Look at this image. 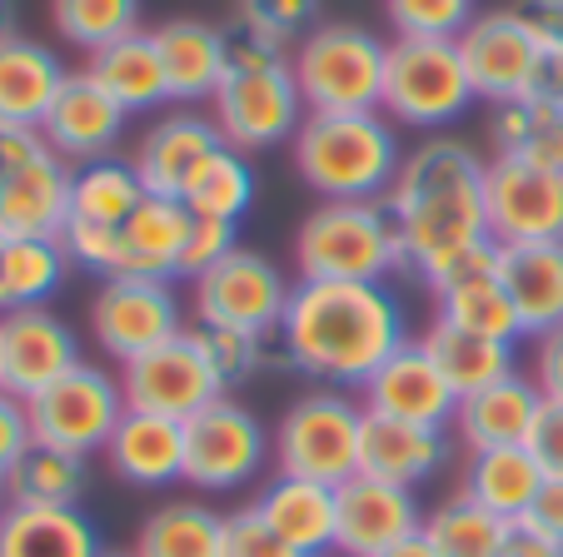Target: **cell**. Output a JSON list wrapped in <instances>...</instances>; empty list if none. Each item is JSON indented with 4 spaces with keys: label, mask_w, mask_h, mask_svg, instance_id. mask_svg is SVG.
<instances>
[{
    "label": "cell",
    "mask_w": 563,
    "mask_h": 557,
    "mask_svg": "<svg viewBox=\"0 0 563 557\" xmlns=\"http://www.w3.org/2000/svg\"><path fill=\"white\" fill-rule=\"evenodd\" d=\"M484 204H489V239L499 249H509V244H563V169L494 155Z\"/></svg>",
    "instance_id": "obj_16"
},
{
    "label": "cell",
    "mask_w": 563,
    "mask_h": 557,
    "mask_svg": "<svg viewBox=\"0 0 563 557\" xmlns=\"http://www.w3.org/2000/svg\"><path fill=\"white\" fill-rule=\"evenodd\" d=\"M360 403H364V413H374V419L449 428V423H454V409H459V393L449 389V379L439 374L429 348L419 344V338H409V344H399L369 374V383L360 389Z\"/></svg>",
    "instance_id": "obj_18"
},
{
    "label": "cell",
    "mask_w": 563,
    "mask_h": 557,
    "mask_svg": "<svg viewBox=\"0 0 563 557\" xmlns=\"http://www.w3.org/2000/svg\"><path fill=\"white\" fill-rule=\"evenodd\" d=\"M519 527L509 517L489 513L468 493H454L424 513V537L439 547V557H499Z\"/></svg>",
    "instance_id": "obj_36"
},
{
    "label": "cell",
    "mask_w": 563,
    "mask_h": 557,
    "mask_svg": "<svg viewBox=\"0 0 563 557\" xmlns=\"http://www.w3.org/2000/svg\"><path fill=\"white\" fill-rule=\"evenodd\" d=\"M489 269H499V244L478 239V244H468V249H454V254H444V259H434L429 269H419V279H424L429 294H444L449 285L474 279V274H489Z\"/></svg>",
    "instance_id": "obj_47"
},
{
    "label": "cell",
    "mask_w": 563,
    "mask_h": 557,
    "mask_svg": "<svg viewBox=\"0 0 563 557\" xmlns=\"http://www.w3.org/2000/svg\"><path fill=\"white\" fill-rule=\"evenodd\" d=\"M543 409V393L529 374H509V379L489 383V389L468 393L459 399L454 409V438L464 443L468 453H484V448H504V443H523Z\"/></svg>",
    "instance_id": "obj_25"
},
{
    "label": "cell",
    "mask_w": 563,
    "mask_h": 557,
    "mask_svg": "<svg viewBox=\"0 0 563 557\" xmlns=\"http://www.w3.org/2000/svg\"><path fill=\"white\" fill-rule=\"evenodd\" d=\"M305 115L309 110L289 55L260 41H234L224 80L210 100V120L224 135V145L240 155H265V149L289 145Z\"/></svg>",
    "instance_id": "obj_5"
},
{
    "label": "cell",
    "mask_w": 563,
    "mask_h": 557,
    "mask_svg": "<svg viewBox=\"0 0 563 557\" xmlns=\"http://www.w3.org/2000/svg\"><path fill=\"white\" fill-rule=\"evenodd\" d=\"M70 254H65L60 234H5V289H11V309H31L60 294L70 279Z\"/></svg>",
    "instance_id": "obj_38"
},
{
    "label": "cell",
    "mask_w": 563,
    "mask_h": 557,
    "mask_svg": "<svg viewBox=\"0 0 563 557\" xmlns=\"http://www.w3.org/2000/svg\"><path fill=\"white\" fill-rule=\"evenodd\" d=\"M295 294L279 264L260 249H230L214 269L190 279V304L200 328H240V334H275L285 304Z\"/></svg>",
    "instance_id": "obj_12"
},
{
    "label": "cell",
    "mask_w": 563,
    "mask_h": 557,
    "mask_svg": "<svg viewBox=\"0 0 563 557\" xmlns=\"http://www.w3.org/2000/svg\"><path fill=\"white\" fill-rule=\"evenodd\" d=\"M224 557H305V553H295L265 523V513L255 503H245V508H234V513H224Z\"/></svg>",
    "instance_id": "obj_45"
},
{
    "label": "cell",
    "mask_w": 563,
    "mask_h": 557,
    "mask_svg": "<svg viewBox=\"0 0 563 557\" xmlns=\"http://www.w3.org/2000/svg\"><path fill=\"white\" fill-rule=\"evenodd\" d=\"M255 508L265 513V523L275 527V533L285 537L295 553H305V557L334 553V517H340L334 488L309 483V478L275 474L265 488H260Z\"/></svg>",
    "instance_id": "obj_30"
},
{
    "label": "cell",
    "mask_w": 563,
    "mask_h": 557,
    "mask_svg": "<svg viewBox=\"0 0 563 557\" xmlns=\"http://www.w3.org/2000/svg\"><path fill=\"white\" fill-rule=\"evenodd\" d=\"M489 159L454 135H429L424 145L405 149L384 204L399 220L409 249V269H429L434 259L489 239Z\"/></svg>",
    "instance_id": "obj_2"
},
{
    "label": "cell",
    "mask_w": 563,
    "mask_h": 557,
    "mask_svg": "<svg viewBox=\"0 0 563 557\" xmlns=\"http://www.w3.org/2000/svg\"><path fill=\"white\" fill-rule=\"evenodd\" d=\"M384 60H389V41L354 21H319L289 55L305 110H319V115L379 110Z\"/></svg>",
    "instance_id": "obj_7"
},
{
    "label": "cell",
    "mask_w": 563,
    "mask_h": 557,
    "mask_svg": "<svg viewBox=\"0 0 563 557\" xmlns=\"http://www.w3.org/2000/svg\"><path fill=\"white\" fill-rule=\"evenodd\" d=\"M86 70L96 75V85L125 110V115H155V110L170 100L165 65H159L155 35L150 31H130V35H120V41L90 51Z\"/></svg>",
    "instance_id": "obj_28"
},
{
    "label": "cell",
    "mask_w": 563,
    "mask_h": 557,
    "mask_svg": "<svg viewBox=\"0 0 563 557\" xmlns=\"http://www.w3.org/2000/svg\"><path fill=\"white\" fill-rule=\"evenodd\" d=\"M145 185H140L135 165L130 159H96V165H80L75 169V185H70V220L65 224H100V230H115L125 224L130 214L140 210L145 200Z\"/></svg>",
    "instance_id": "obj_37"
},
{
    "label": "cell",
    "mask_w": 563,
    "mask_h": 557,
    "mask_svg": "<svg viewBox=\"0 0 563 557\" xmlns=\"http://www.w3.org/2000/svg\"><path fill=\"white\" fill-rule=\"evenodd\" d=\"M21 35V15H15V0H0V45Z\"/></svg>",
    "instance_id": "obj_55"
},
{
    "label": "cell",
    "mask_w": 563,
    "mask_h": 557,
    "mask_svg": "<svg viewBox=\"0 0 563 557\" xmlns=\"http://www.w3.org/2000/svg\"><path fill=\"white\" fill-rule=\"evenodd\" d=\"M100 557H140V553H135V547H130V553H115V547H106Z\"/></svg>",
    "instance_id": "obj_57"
},
{
    "label": "cell",
    "mask_w": 563,
    "mask_h": 557,
    "mask_svg": "<svg viewBox=\"0 0 563 557\" xmlns=\"http://www.w3.org/2000/svg\"><path fill=\"white\" fill-rule=\"evenodd\" d=\"M31 443H35V433H31L25 399H15V393L0 389V483H5V474L21 463V453L31 448Z\"/></svg>",
    "instance_id": "obj_49"
},
{
    "label": "cell",
    "mask_w": 563,
    "mask_h": 557,
    "mask_svg": "<svg viewBox=\"0 0 563 557\" xmlns=\"http://www.w3.org/2000/svg\"><path fill=\"white\" fill-rule=\"evenodd\" d=\"M379 557H439V547L429 543V537H424V527H419L415 537H405V543H394L389 553H379Z\"/></svg>",
    "instance_id": "obj_54"
},
{
    "label": "cell",
    "mask_w": 563,
    "mask_h": 557,
    "mask_svg": "<svg viewBox=\"0 0 563 557\" xmlns=\"http://www.w3.org/2000/svg\"><path fill=\"white\" fill-rule=\"evenodd\" d=\"M434 304H439V319L468 328V334L504 338V344H519L523 338L519 314H514V299H509V289H504L499 269L459 279V285H449L444 294H434Z\"/></svg>",
    "instance_id": "obj_39"
},
{
    "label": "cell",
    "mask_w": 563,
    "mask_h": 557,
    "mask_svg": "<svg viewBox=\"0 0 563 557\" xmlns=\"http://www.w3.org/2000/svg\"><path fill=\"white\" fill-rule=\"evenodd\" d=\"M499 557H563V547H553V543H543V537H533V533H514L509 537V547H504Z\"/></svg>",
    "instance_id": "obj_53"
},
{
    "label": "cell",
    "mask_w": 563,
    "mask_h": 557,
    "mask_svg": "<svg viewBox=\"0 0 563 557\" xmlns=\"http://www.w3.org/2000/svg\"><path fill=\"white\" fill-rule=\"evenodd\" d=\"M275 334L295 374L344 393L364 389L374 368L399 344H409L405 304L389 294V285H330V279H295Z\"/></svg>",
    "instance_id": "obj_1"
},
{
    "label": "cell",
    "mask_w": 563,
    "mask_h": 557,
    "mask_svg": "<svg viewBox=\"0 0 563 557\" xmlns=\"http://www.w3.org/2000/svg\"><path fill=\"white\" fill-rule=\"evenodd\" d=\"M529 379L539 383L543 399H559L563 403V324L533 338V368H529Z\"/></svg>",
    "instance_id": "obj_51"
},
{
    "label": "cell",
    "mask_w": 563,
    "mask_h": 557,
    "mask_svg": "<svg viewBox=\"0 0 563 557\" xmlns=\"http://www.w3.org/2000/svg\"><path fill=\"white\" fill-rule=\"evenodd\" d=\"M334 503H340V517H334V553L340 557H379L424 527L415 488H394L364 474L334 488Z\"/></svg>",
    "instance_id": "obj_20"
},
{
    "label": "cell",
    "mask_w": 563,
    "mask_h": 557,
    "mask_svg": "<svg viewBox=\"0 0 563 557\" xmlns=\"http://www.w3.org/2000/svg\"><path fill=\"white\" fill-rule=\"evenodd\" d=\"M11 309V289H5V234H0V314Z\"/></svg>",
    "instance_id": "obj_56"
},
{
    "label": "cell",
    "mask_w": 563,
    "mask_h": 557,
    "mask_svg": "<svg viewBox=\"0 0 563 557\" xmlns=\"http://www.w3.org/2000/svg\"><path fill=\"white\" fill-rule=\"evenodd\" d=\"M324 557H334V553H324Z\"/></svg>",
    "instance_id": "obj_59"
},
{
    "label": "cell",
    "mask_w": 563,
    "mask_h": 557,
    "mask_svg": "<svg viewBox=\"0 0 563 557\" xmlns=\"http://www.w3.org/2000/svg\"><path fill=\"white\" fill-rule=\"evenodd\" d=\"M364 403L344 389H309L275 423V468L285 478L340 488L360 474Z\"/></svg>",
    "instance_id": "obj_9"
},
{
    "label": "cell",
    "mask_w": 563,
    "mask_h": 557,
    "mask_svg": "<svg viewBox=\"0 0 563 557\" xmlns=\"http://www.w3.org/2000/svg\"><path fill=\"white\" fill-rule=\"evenodd\" d=\"M444 463H449V428H424V423L364 413V438H360L364 478H379V483L394 488H419L429 478H439Z\"/></svg>",
    "instance_id": "obj_23"
},
{
    "label": "cell",
    "mask_w": 563,
    "mask_h": 557,
    "mask_svg": "<svg viewBox=\"0 0 563 557\" xmlns=\"http://www.w3.org/2000/svg\"><path fill=\"white\" fill-rule=\"evenodd\" d=\"M120 393H125V409L190 423L200 409L224 399V383L214 379V368H210V358H205L195 328H185L170 344H159V348H150V354L120 364Z\"/></svg>",
    "instance_id": "obj_15"
},
{
    "label": "cell",
    "mask_w": 563,
    "mask_h": 557,
    "mask_svg": "<svg viewBox=\"0 0 563 557\" xmlns=\"http://www.w3.org/2000/svg\"><path fill=\"white\" fill-rule=\"evenodd\" d=\"M523 11L543 31V41L563 55V0H523Z\"/></svg>",
    "instance_id": "obj_52"
},
{
    "label": "cell",
    "mask_w": 563,
    "mask_h": 557,
    "mask_svg": "<svg viewBox=\"0 0 563 557\" xmlns=\"http://www.w3.org/2000/svg\"><path fill=\"white\" fill-rule=\"evenodd\" d=\"M399 269H409V249L384 200H319L295 230L299 279L389 285Z\"/></svg>",
    "instance_id": "obj_4"
},
{
    "label": "cell",
    "mask_w": 563,
    "mask_h": 557,
    "mask_svg": "<svg viewBox=\"0 0 563 557\" xmlns=\"http://www.w3.org/2000/svg\"><path fill=\"white\" fill-rule=\"evenodd\" d=\"M478 105L459 41H389L379 110L409 130H449Z\"/></svg>",
    "instance_id": "obj_8"
},
{
    "label": "cell",
    "mask_w": 563,
    "mask_h": 557,
    "mask_svg": "<svg viewBox=\"0 0 563 557\" xmlns=\"http://www.w3.org/2000/svg\"><path fill=\"white\" fill-rule=\"evenodd\" d=\"M255 204V169L240 149H214L205 159V169L190 179L185 190V210L200 214V220H224V224H240Z\"/></svg>",
    "instance_id": "obj_40"
},
{
    "label": "cell",
    "mask_w": 563,
    "mask_h": 557,
    "mask_svg": "<svg viewBox=\"0 0 563 557\" xmlns=\"http://www.w3.org/2000/svg\"><path fill=\"white\" fill-rule=\"evenodd\" d=\"M51 25L75 51H100L140 31V0H51Z\"/></svg>",
    "instance_id": "obj_41"
},
{
    "label": "cell",
    "mask_w": 563,
    "mask_h": 557,
    "mask_svg": "<svg viewBox=\"0 0 563 557\" xmlns=\"http://www.w3.org/2000/svg\"><path fill=\"white\" fill-rule=\"evenodd\" d=\"M230 249H240V224L200 220V214H195V230H190V239H185V259H180V279H200V274L214 269Z\"/></svg>",
    "instance_id": "obj_46"
},
{
    "label": "cell",
    "mask_w": 563,
    "mask_h": 557,
    "mask_svg": "<svg viewBox=\"0 0 563 557\" xmlns=\"http://www.w3.org/2000/svg\"><path fill=\"white\" fill-rule=\"evenodd\" d=\"M75 364H86L80 338L60 314H51L45 304L0 314V389L5 393L35 399L55 379H65Z\"/></svg>",
    "instance_id": "obj_17"
},
{
    "label": "cell",
    "mask_w": 563,
    "mask_h": 557,
    "mask_svg": "<svg viewBox=\"0 0 563 557\" xmlns=\"http://www.w3.org/2000/svg\"><path fill=\"white\" fill-rule=\"evenodd\" d=\"M180 334L185 314L170 279H106L90 299V338L106 358L130 364Z\"/></svg>",
    "instance_id": "obj_14"
},
{
    "label": "cell",
    "mask_w": 563,
    "mask_h": 557,
    "mask_svg": "<svg viewBox=\"0 0 563 557\" xmlns=\"http://www.w3.org/2000/svg\"><path fill=\"white\" fill-rule=\"evenodd\" d=\"M214 149H224V135L214 130V120L200 115V110H190V105H180V110H170V115H159L155 125L140 135L130 165H135L140 185H145L150 194L185 200L190 179L200 175L205 159H210Z\"/></svg>",
    "instance_id": "obj_21"
},
{
    "label": "cell",
    "mask_w": 563,
    "mask_h": 557,
    "mask_svg": "<svg viewBox=\"0 0 563 557\" xmlns=\"http://www.w3.org/2000/svg\"><path fill=\"white\" fill-rule=\"evenodd\" d=\"M195 338H200V348H205V358H210L214 379L224 383V393L245 389L260 368L269 364L265 334H240V328H195Z\"/></svg>",
    "instance_id": "obj_44"
},
{
    "label": "cell",
    "mask_w": 563,
    "mask_h": 557,
    "mask_svg": "<svg viewBox=\"0 0 563 557\" xmlns=\"http://www.w3.org/2000/svg\"><path fill=\"white\" fill-rule=\"evenodd\" d=\"M0 513H5V488H0Z\"/></svg>",
    "instance_id": "obj_58"
},
{
    "label": "cell",
    "mask_w": 563,
    "mask_h": 557,
    "mask_svg": "<svg viewBox=\"0 0 563 557\" xmlns=\"http://www.w3.org/2000/svg\"><path fill=\"white\" fill-rule=\"evenodd\" d=\"M65 60L51 45L31 41V35H11L0 45V125L15 130H41L45 110L55 105L65 85Z\"/></svg>",
    "instance_id": "obj_26"
},
{
    "label": "cell",
    "mask_w": 563,
    "mask_h": 557,
    "mask_svg": "<svg viewBox=\"0 0 563 557\" xmlns=\"http://www.w3.org/2000/svg\"><path fill=\"white\" fill-rule=\"evenodd\" d=\"M459 55L468 65L478 100L509 105V100L549 96L563 100V55L543 41L523 5L509 11H478L474 25L459 35Z\"/></svg>",
    "instance_id": "obj_6"
},
{
    "label": "cell",
    "mask_w": 563,
    "mask_h": 557,
    "mask_svg": "<svg viewBox=\"0 0 563 557\" xmlns=\"http://www.w3.org/2000/svg\"><path fill=\"white\" fill-rule=\"evenodd\" d=\"M75 169L41 130L0 125V234H60L70 220Z\"/></svg>",
    "instance_id": "obj_11"
},
{
    "label": "cell",
    "mask_w": 563,
    "mask_h": 557,
    "mask_svg": "<svg viewBox=\"0 0 563 557\" xmlns=\"http://www.w3.org/2000/svg\"><path fill=\"white\" fill-rule=\"evenodd\" d=\"M240 35L260 45L289 51L319 25V0H230Z\"/></svg>",
    "instance_id": "obj_42"
},
{
    "label": "cell",
    "mask_w": 563,
    "mask_h": 557,
    "mask_svg": "<svg viewBox=\"0 0 563 557\" xmlns=\"http://www.w3.org/2000/svg\"><path fill=\"white\" fill-rule=\"evenodd\" d=\"M489 140H494V155L563 169V100L529 96V100L494 105Z\"/></svg>",
    "instance_id": "obj_34"
},
{
    "label": "cell",
    "mask_w": 563,
    "mask_h": 557,
    "mask_svg": "<svg viewBox=\"0 0 563 557\" xmlns=\"http://www.w3.org/2000/svg\"><path fill=\"white\" fill-rule=\"evenodd\" d=\"M539 488H543V468L533 463V453L523 448V443H504V448L468 453L459 493H468L474 503H484L489 513L509 517V523L519 527V517L529 513Z\"/></svg>",
    "instance_id": "obj_32"
},
{
    "label": "cell",
    "mask_w": 563,
    "mask_h": 557,
    "mask_svg": "<svg viewBox=\"0 0 563 557\" xmlns=\"http://www.w3.org/2000/svg\"><path fill=\"white\" fill-rule=\"evenodd\" d=\"M0 488H5V503L80 508V498H86V488H90V474H86V458H80V453L51 448V443H31Z\"/></svg>",
    "instance_id": "obj_35"
},
{
    "label": "cell",
    "mask_w": 563,
    "mask_h": 557,
    "mask_svg": "<svg viewBox=\"0 0 563 557\" xmlns=\"http://www.w3.org/2000/svg\"><path fill=\"white\" fill-rule=\"evenodd\" d=\"M140 557H224V513L200 498H170L140 523Z\"/></svg>",
    "instance_id": "obj_33"
},
{
    "label": "cell",
    "mask_w": 563,
    "mask_h": 557,
    "mask_svg": "<svg viewBox=\"0 0 563 557\" xmlns=\"http://www.w3.org/2000/svg\"><path fill=\"white\" fill-rule=\"evenodd\" d=\"M150 35H155V51H159V65H165V85H170L175 105L214 100L234 51L230 35L210 21H195V15H175V21L155 25Z\"/></svg>",
    "instance_id": "obj_22"
},
{
    "label": "cell",
    "mask_w": 563,
    "mask_h": 557,
    "mask_svg": "<svg viewBox=\"0 0 563 557\" xmlns=\"http://www.w3.org/2000/svg\"><path fill=\"white\" fill-rule=\"evenodd\" d=\"M384 15L405 41H459L474 25L478 0H384Z\"/></svg>",
    "instance_id": "obj_43"
},
{
    "label": "cell",
    "mask_w": 563,
    "mask_h": 557,
    "mask_svg": "<svg viewBox=\"0 0 563 557\" xmlns=\"http://www.w3.org/2000/svg\"><path fill=\"white\" fill-rule=\"evenodd\" d=\"M25 413H31L35 443L90 458V453H106L115 423L125 419V393L115 374H106L100 364H75L65 379L25 399Z\"/></svg>",
    "instance_id": "obj_13"
},
{
    "label": "cell",
    "mask_w": 563,
    "mask_h": 557,
    "mask_svg": "<svg viewBox=\"0 0 563 557\" xmlns=\"http://www.w3.org/2000/svg\"><path fill=\"white\" fill-rule=\"evenodd\" d=\"M275 458V433L240 399H214L185 423V483L200 493H234Z\"/></svg>",
    "instance_id": "obj_10"
},
{
    "label": "cell",
    "mask_w": 563,
    "mask_h": 557,
    "mask_svg": "<svg viewBox=\"0 0 563 557\" xmlns=\"http://www.w3.org/2000/svg\"><path fill=\"white\" fill-rule=\"evenodd\" d=\"M523 448L533 453V463L543 468V478H563V403L559 399H543V409H539V419H533Z\"/></svg>",
    "instance_id": "obj_48"
},
{
    "label": "cell",
    "mask_w": 563,
    "mask_h": 557,
    "mask_svg": "<svg viewBox=\"0 0 563 557\" xmlns=\"http://www.w3.org/2000/svg\"><path fill=\"white\" fill-rule=\"evenodd\" d=\"M419 344L429 348V358L439 364V374L449 379V389H454L459 399H468V393H478V389H489V383L509 379V374H519V344L468 334V328L449 324V319H439V314H434V324L424 328Z\"/></svg>",
    "instance_id": "obj_31"
},
{
    "label": "cell",
    "mask_w": 563,
    "mask_h": 557,
    "mask_svg": "<svg viewBox=\"0 0 563 557\" xmlns=\"http://www.w3.org/2000/svg\"><path fill=\"white\" fill-rule=\"evenodd\" d=\"M289 155L305 190L319 200H384L405 165L399 130L384 110H309L289 140Z\"/></svg>",
    "instance_id": "obj_3"
},
{
    "label": "cell",
    "mask_w": 563,
    "mask_h": 557,
    "mask_svg": "<svg viewBox=\"0 0 563 557\" xmlns=\"http://www.w3.org/2000/svg\"><path fill=\"white\" fill-rule=\"evenodd\" d=\"M499 279L514 299L523 338L563 324V244H509L499 249Z\"/></svg>",
    "instance_id": "obj_27"
},
{
    "label": "cell",
    "mask_w": 563,
    "mask_h": 557,
    "mask_svg": "<svg viewBox=\"0 0 563 557\" xmlns=\"http://www.w3.org/2000/svg\"><path fill=\"white\" fill-rule=\"evenodd\" d=\"M110 474L130 488H170L185 483V423L159 419V413L125 409L106 443Z\"/></svg>",
    "instance_id": "obj_24"
},
{
    "label": "cell",
    "mask_w": 563,
    "mask_h": 557,
    "mask_svg": "<svg viewBox=\"0 0 563 557\" xmlns=\"http://www.w3.org/2000/svg\"><path fill=\"white\" fill-rule=\"evenodd\" d=\"M100 527L80 508L5 503L0 513V557H100Z\"/></svg>",
    "instance_id": "obj_29"
},
{
    "label": "cell",
    "mask_w": 563,
    "mask_h": 557,
    "mask_svg": "<svg viewBox=\"0 0 563 557\" xmlns=\"http://www.w3.org/2000/svg\"><path fill=\"white\" fill-rule=\"evenodd\" d=\"M519 527L533 537H543V543L563 547V478H543L539 498H533L529 513L519 517Z\"/></svg>",
    "instance_id": "obj_50"
},
{
    "label": "cell",
    "mask_w": 563,
    "mask_h": 557,
    "mask_svg": "<svg viewBox=\"0 0 563 557\" xmlns=\"http://www.w3.org/2000/svg\"><path fill=\"white\" fill-rule=\"evenodd\" d=\"M125 125H130V115L100 90L96 75L80 65V70L65 75L60 96H55V105L41 120V135L65 165L80 169V165H96V159L115 155L120 140H125Z\"/></svg>",
    "instance_id": "obj_19"
}]
</instances>
